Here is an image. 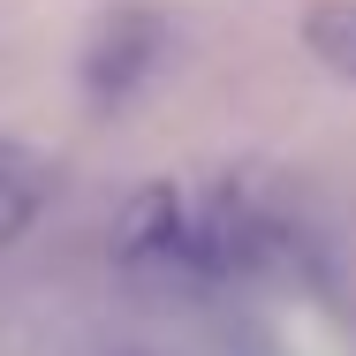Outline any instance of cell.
<instances>
[{"label":"cell","instance_id":"7a4b0ae2","mask_svg":"<svg viewBox=\"0 0 356 356\" xmlns=\"http://www.w3.org/2000/svg\"><path fill=\"white\" fill-rule=\"evenodd\" d=\"M159 54H167V23H159V15H144V8L106 15V31L91 38V61H83L91 99H99V106H122L144 76L159 69Z\"/></svg>","mask_w":356,"mask_h":356},{"label":"cell","instance_id":"3957f363","mask_svg":"<svg viewBox=\"0 0 356 356\" xmlns=\"http://www.w3.org/2000/svg\"><path fill=\"white\" fill-rule=\"evenodd\" d=\"M46 197H54L46 152H31L23 137H0V250L31 235V220L46 213Z\"/></svg>","mask_w":356,"mask_h":356},{"label":"cell","instance_id":"6da1fadb","mask_svg":"<svg viewBox=\"0 0 356 356\" xmlns=\"http://www.w3.org/2000/svg\"><path fill=\"white\" fill-rule=\"evenodd\" d=\"M114 258L144 273V281H197V243H190V205L159 182V190H144L129 197V213L114 227Z\"/></svg>","mask_w":356,"mask_h":356},{"label":"cell","instance_id":"277c9868","mask_svg":"<svg viewBox=\"0 0 356 356\" xmlns=\"http://www.w3.org/2000/svg\"><path fill=\"white\" fill-rule=\"evenodd\" d=\"M303 46H311L334 76L356 83V0H318V8L303 15Z\"/></svg>","mask_w":356,"mask_h":356}]
</instances>
